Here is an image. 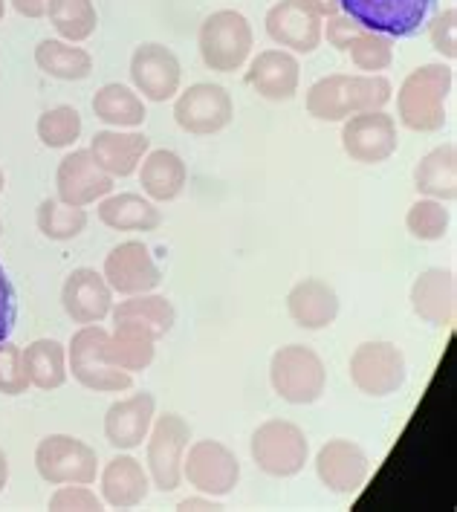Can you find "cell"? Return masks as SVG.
Masks as SVG:
<instances>
[{
    "instance_id": "cell-6",
    "label": "cell",
    "mask_w": 457,
    "mask_h": 512,
    "mask_svg": "<svg viewBox=\"0 0 457 512\" xmlns=\"http://www.w3.org/2000/svg\"><path fill=\"white\" fill-rule=\"evenodd\" d=\"M191 440V426L174 411L154 417L145 437V469L151 486L160 492H174L183 484V460Z\"/></svg>"
},
{
    "instance_id": "cell-15",
    "label": "cell",
    "mask_w": 457,
    "mask_h": 512,
    "mask_svg": "<svg viewBox=\"0 0 457 512\" xmlns=\"http://www.w3.org/2000/svg\"><path fill=\"white\" fill-rule=\"evenodd\" d=\"M102 275L113 293L119 296H142L154 293L160 287L162 272L151 255V249L142 241H125L113 246L105 258Z\"/></svg>"
},
{
    "instance_id": "cell-11",
    "label": "cell",
    "mask_w": 457,
    "mask_h": 512,
    "mask_svg": "<svg viewBox=\"0 0 457 512\" xmlns=\"http://www.w3.org/2000/svg\"><path fill=\"white\" fill-rule=\"evenodd\" d=\"M183 481H189V486L203 495L226 498L241 481V460L220 440H197L186 449Z\"/></svg>"
},
{
    "instance_id": "cell-42",
    "label": "cell",
    "mask_w": 457,
    "mask_h": 512,
    "mask_svg": "<svg viewBox=\"0 0 457 512\" xmlns=\"http://www.w3.org/2000/svg\"><path fill=\"white\" fill-rule=\"evenodd\" d=\"M324 21H327V24H322V38H327V44H330L333 50L348 53L350 41L362 32V27H359L356 21H350L345 12L330 15V18H324Z\"/></svg>"
},
{
    "instance_id": "cell-17",
    "label": "cell",
    "mask_w": 457,
    "mask_h": 512,
    "mask_svg": "<svg viewBox=\"0 0 457 512\" xmlns=\"http://www.w3.org/2000/svg\"><path fill=\"white\" fill-rule=\"evenodd\" d=\"M267 35L272 44L293 55H310L322 47V18L301 0H278L267 12Z\"/></svg>"
},
{
    "instance_id": "cell-49",
    "label": "cell",
    "mask_w": 457,
    "mask_h": 512,
    "mask_svg": "<svg viewBox=\"0 0 457 512\" xmlns=\"http://www.w3.org/2000/svg\"><path fill=\"white\" fill-rule=\"evenodd\" d=\"M3 15H6V0H0V21H3Z\"/></svg>"
},
{
    "instance_id": "cell-50",
    "label": "cell",
    "mask_w": 457,
    "mask_h": 512,
    "mask_svg": "<svg viewBox=\"0 0 457 512\" xmlns=\"http://www.w3.org/2000/svg\"><path fill=\"white\" fill-rule=\"evenodd\" d=\"M0 235H3V220H0Z\"/></svg>"
},
{
    "instance_id": "cell-1",
    "label": "cell",
    "mask_w": 457,
    "mask_h": 512,
    "mask_svg": "<svg viewBox=\"0 0 457 512\" xmlns=\"http://www.w3.org/2000/svg\"><path fill=\"white\" fill-rule=\"evenodd\" d=\"M455 87V67L434 61L411 70L397 90L400 125L417 134H434L449 122V99Z\"/></svg>"
},
{
    "instance_id": "cell-43",
    "label": "cell",
    "mask_w": 457,
    "mask_h": 512,
    "mask_svg": "<svg viewBox=\"0 0 457 512\" xmlns=\"http://www.w3.org/2000/svg\"><path fill=\"white\" fill-rule=\"evenodd\" d=\"M15 316H18V307H15V290H12V281L6 270L0 267V342L9 339L12 327H15Z\"/></svg>"
},
{
    "instance_id": "cell-29",
    "label": "cell",
    "mask_w": 457,
    "mask_h": 512,
    "mask_svg": "<svg viewBox=\"0 0 457 512\" xmlns=\"http://www.w3.org/2000/svg\"><path fill=\"white\" fill-rule=\"evenodd\" d=\"M414 189L420 197H431L440 203H452L457 197V148L446 142L429 151L414 168Z\"/></svg>"
},
{
    "instance_id": "cell-25",
    "label": "cell",
    "mask_w": 457,
    "mask_h": 512,
    "mask_svg": "<svg viewBox=\"0 0 457 512\" xmlns=\"http://www.w3.org/2000/svg\"><path fill=\"white\" fill-rule=\"evenodd\" d=\"M339 293L322 278H304L287 296V313L301 330H324L339 316Z\"/></svg>"
},
{
    "instance_id": "cell-44",
    "label": "cell",
    "mask_w": 457,
    "mask_h": 512,
    "mask_svg": "<svg viewBox=\"0 0 457 512\" xmlns=\"http://www.w3.org/2000/svg\"><path fill=\"white\" fill-rule=\"evenodd\" d=\"M9 3H12V9H15L18 15H24L29 21H38V18L47 15V3H50V0H9Z\"/></svg>"
},
{
    "instance_id": "cell-8",
    "label": "cell",
    "mask_w": 457,
    "mask_h": 512,
    "mask_svg": "<svg viewBox=\"0 0 457 512\" xmlns=\"http://www.w3.org/2000/svg\"><path fill=\"white\" fill-rule=\"evenodd\" d=\"M35 469L50 486H90L99 478V455L73 434H47L35 446Z\"/></svg>"
},
{
    "instance_id": "cell-12",
    "label": "cell",
    "mask_w": 457,
    "mask_h": 512,
    "mask_svg": "<svg viewBox=\"0 0 457 512\" xmlns=\"http://www.w3.org/2000/svg\"><path fill=\"white\" fill-rule=\"evenodd\" d=\"M174 99V119L191 136L220 134L235 119V102L223 84L197 81Z\"/></svg>"
},
{
    "instance_id": "cell-3",
    "label": "cell",
    "mask_w": 457,
    "mask_h": 512,
    "mask_svg": "<svg viewBox=\"0 0 457 512\" xmlns=\"http://www.w3.org/2000/svg\"><path fill=\"white\" fill-rule=\"evenodd\" d=\"M269 385L290 405H313L327 388L324 359L307 345L278 348L269 359Z\"/></svg>"
},
{
    "instance_id": "cell-28",
    "label": "cell",
    "mask_w": 457,
    "mask_h": 512,
    "mask_svg": "<svg viewBox=\"0 0 457 512\" xmlns=\"http://www.w3.org/2000/svg\"><path fill=\"white\" fill-rule=\"evenodd\" d=\"M99 220L113 232H157L162 226V212L154 200L136 191H119L99 200Z\"/></svg>"
},
{
    "instance_id": "cell-5",
    "label": "cell",
    "mask_w": 457,
    "mask_h": 512,
    "mask_svg": "<svg viewBox=\"0 0 457 512\" xmlns=\"http://www.w3.org/2000/svg\"><path fill=\"white\" fill-rule=\"evenodd\" d=\"M108 330L102 324H84L73 333L67 345V371L79 382L81 388L96 391V394H122L134 385V374L113 368L105 362L102 348H105Z\"/></svg>"
},
{
    "instance_id": "cell-18",
    "label": "cell",
    "mask_w": 457,
    "mask_h": 512,
    "mask_svg": "<svg viewBox=\"0 0 457 512\" xmlns=\"http://www.w3.org/2000/svg\"><path fill=\"white\" fill-rule=\"evenodd\" d=\"M131 81L148 102H168L180 93L183 67L165 44H139L131 55Z\"/></svg>"
},
{
    "instance_id": "cell-47",
    "label": "cell",
    "mask_w": 457,
    "mask_h": 512,
    "mask_svg": "<svg viewBox=\"0 0 457 512\" xmlns=\"http://www.w3.org/2000/svg\"><path fill=\"white\" fill-rule=\"evenodd\" d=\"M9 484V458H6V452L0 449V492L6 489Z\"/></svg>"
},
{
    "instance_id": "cell-48",
    "label": "cell",
    "mask_w": 457,
    "mask_h": 512,
    "mask_svg": "<svg viewBox=\"0 0 457 512\" xmlns=\"http://www.w3.org/2000/svg\"><path fill=\"white\" fill-rule=\"evenodd\" d=\"M3 189H6V177H3V168H0V194H3Z\"/></svg>"
},
{
    "instance_id": "cell-33",
    "label": "cell",
    "mask_w": 457,
    "mask_h": 512,
    "mask_svg": "<svg viewBox=\"0 0 457 512\" xmlns=\"http://www.w3.org/2000/svg\"><path fill=\"white\" fill-rule=\"evenodd\" d=\"M35 64L41 73L58 81H84L93 73V55L61 38H44L35 47Z\"/></svg>"
},
{
    "instance_id": "cell-14",
    "label": "cell",
    "mask_w": 457,
    "mask_h": 512,
    "mask_svg": "<svg viewBox=\"0 0 457 512\" xmlns=\"http://www.w3.org/2000/svg\"><path fill=\"white\" fill-rule=\"evenodd\" d=\"M116 180L108 171L93 160V154L87 148L70 151L64 160L58 162L55 171V197L67 206H93L102 197L113 194Z\"/></svg>"
},
{
    "instance_id": "cell-30",
    "label": "cell",
    "mask_w": 457,
    "mask_h": 512,
    "mask_svg": "<svg viewBox=\"0 0 457 512\" xmlns=\"http://www.w3.org/2000/svg\"><path fill=\"white\" fill-rule=\"evenodd\" d=\"M93 113L99 122H105L108 128H119V131H134L148 119L142 96L128 84L99 87L93 96Z\"/></svg>"
},
{
    "instance_id": "cell-37",
    "label": "cell",
    "mask_w": 457,
    "mask_h": 512,
    "mask_svg": "<svg viewBox=\"0 0 457 512\" xmlns=\"http://www.w3.org/2000/svg\"><path fill=\"white\" fill-rule=\"evenodd\" d=\"M449 203H440V200H431V197H420L408 215H405V229L414 241H443L446 232H449Z\"/></svg>"
},
{
    "instance_id": "cell-46",
    "label": "cell",
    "mask_w": 457,
    "mask_h": 512,
    "mask_svg": "<svg viewBox=\"0 0 457 512\" xmlns=\"http://www.w3.org/2000/svg\"><path fill=\"white\" fill-rule=\"evenodd\" d=\"M177 510H220V504H217V498L200 492V498H183L177 504Z\"/></svg>"
},
{
    "instance_id": "cell-38",
    "label": "cell",
    "mask_w": 457,
    "mask_h": 512,
    "mask_svg": "<svg viewBox=\"0 0 457 512\" xmlns=\"http://www.w3.org/2000/svg\"><path fill=\"white\" fill-rule=\"evenodd\" d=\"M348 55L356 70H362V73H368V76H379L382 70H388V67L394 64V38L362 29V32L350 41Z\"/></svg>"
},
{
    "instance_id": "cell-22",
    "label": "cell",
    "mask_w": 457,
    "mask_h": 512,
    "mask_svg": "<svg viewBox=\"0 0 457 512\" xmlns=\"http://www.w3.org/2000/svg\"><path fill=\"white\" fill-rule=\"evenodd\" d=\"M457 304L455 272L443 267L423 270L411 284V310L417 319L434 327H452Z\"/></svg>"
},
{
    "instance_id": "cell-34",
    "label": "cell",
    "mask_w": 457,
    "mask_h": 512,
    "mask_svg": "<svg viewBox=\"0 0 457 512\" xmlns=\"http://www.w3.org/2000/svg\"><path fill=\"white\" fill-rule=\"evenodd\" d=\"M44 18H50V24L61 35V41H70V44L87 41L99 27V15H96L93 0H50Z\"/></svg>"
},
{
    "instance_id": "cell-10",
    "label": "cell",
    "mask_w": 457,
    "mask_h": 512,
    "mask_svg": "<svg viewBox=\"0 0 457 512\" xmlns=\"http://www.w3.org/2000/svg\"><path fill=\"white\" fill-rule=\"evenodd\" d=\"M437 0H339L342 12L368 32L408 38L429 21Z\"/></svg>"
},
{
    "instance_id": "cell-20",
    "label": "cell",
    "mask_w": 457,
    "mask_h": 512,
    "mask_svg": "<svg viewBox=\"0 0 457 512\" xmlns=\"http://www.w3.org/2000/svg\"><path fill=\"white\" fill-rule=\"evenodd\" d=\"M301 64L293 53L272 47L258 53L246 67V84L267 102H290L296 99Z\"/></svg>"
},
{
    "instance_id": "cell-40",
    "label": "cell",
    "mask_w": 457,
    "mask_h": 512,
    "mask_svg": "<svg viewBox=\"0 0 457 512\" xmlns=\"http://www.w3.org/2000/svg\"><path fill=\"white\" fill-rule=\"evenodd\" d=\"M50 510L55 512H99L105 510L102 495H96L90 486L84 484H64L50 495Z\"/></svg>"
},
{
    "instance_id": "cell-19",
    "label": "cell",
    "mask_w": 457,
    "mask_h": 512,
    "mask_svg": "<svg viewBox=\"0 0 457 512\" xmlns=\"http://www.w3.org/2000/svg\"><path fill=\"white\" fill-rule=\"evenodd\" d=\"M113 290L105 281V275L90 267H79L64 278V287H61V307L67 313V319L73 324H102L110 319V310H113Z\"/></svg>"
},
{
    "instance_id": "cell-39",
    "label": "cell",
    "mask_w": 457,
    "mask_h": 512,
    "mask_svg": "<svg viewBox=\"0 0 457 512\" xmlns=\"http://www.w3.org/2000/svg\"><path fill=\"white\" fill-rule=\"evenodd\" d=\"M27 388L29 379L24 371V348L3 339L0 342V394L21 397V394H27Z\"/></svg>"
},
{
    "instance_id": "cell-45",
    "label": "cell",
    "mask_w": 457,
    "mask_h": 512,
    "mask_svg": "<svg viewBox=\"0 0 457 512\" xmlns=\"http://www.w3.org/2000/svg\"><path fill=\"white\" fill-rule=\"evenodd\" d=\"M310 12H316L319 18H330V15H339L342 12V6H339V0H301Z\"/></svg>"
},
{
    "instance_id": "cell-26",
    "label": "cell",
    "mask_w": 457,
    "mask_h": 512,
    "mask_svg": "<svg viewBox=\"0 0 457 512\" xmlns=\"http://www.w3.org/2000/svg\"><path fill=\"white\" fill-rule=\"evenodd\" d=\"M139 186L142 194L154 203H171L177 200L186 183H189V165L183 162V157L177 151H168V148H157V151H148L145 160L139 162Z\"/></svg>"
},
{
    "instance_id": "cell-13",
    "label": "cell",
    "mask_w": 457,
    "mask_h": 512,
    "mask_svg": "<svg viewBox=\"0 0 457 512\" xmlns=\"http://www.w3.org/2000/svg\"><path fill=\"white\" fill-rule=\"evenodd\" d=\"M342 148L359 165H379L391 160L400 148L397 119L385 110L353 113L342 122Z\"/></svg>"
},
{
    "instance_id": "cell-27",
    "label": "cell",
    "mask_w": 457,
    "mask_h": 512,
    "mask_svg": "<svg viewBox=\"0 0 457 512\" xmlns=\"http://www.w3.org/2000/svg\"><path fill=\"white\" fill-rule=\"evenodd\" d=\"M157 353V339L151 330L134 322H113V330H108L102 356L113 368H122L128 374H142L151 368Z\"/></svg>"
},
{
    "instance_id": "cell-35",
    "label": "cell",
    "mask_w": 457,
    "mask_h": 512,
    "mask_svg": "<svg viewBox=\"0 0 457 512\" xmlns=\"http://www.w3.org/2000/svg\"><path fill=\"white\" fill-rule=\"evenodd\" d=\"M35 226L47 241H73L87 229V212L81 206H67L58 197H47L35 209Z\"/></svg>"
},
{
    "instance_id": "cell-21",
    "label": "cell",
    "mask_w": 457,
    "mask_h": 512,
    "mask_svg": "<svg viewBox=\"0 0 457 512\" xmlns=\"http://www.w3.org/2000/svg\"><path fill=\"white\" fill-rule=\"evenodd\" d=\"M154 417H157V400L148 391L116 400L105 414V440L116 452L139 449L151 432Z\"/></svg>"
},
{
    "instance_id": "cell-41",
    "label": "cell",
    "mask_w": 457,
    "mask_h": 512,
    "mask_svg": "<svg viewBox=\"0 0 457 512\" xmlns=\"http://www.w3.org/2000/svg\"><path fill=\"white\" fill-rule=\"evenodd\" d=\"M429 41L437 53L446 61L457 58V9H446L437 18H431L429 24Z\"/></svg>"
},
{
    "instance_id": "cell-7",
    "label": "cell",
    "mask_w": 457,
    "mask_h": 512,
    "mask_svg": "<svg viewBox=\"0 0 457 512\" xmlns=\"http://www.w3.org/2000/svg\"><path fill=\"white\" fill-rule=\"evenodd\" d=\"M249 455L269 478H296L310 460V440L290 420H267L252 432Z\"/></svg>"
},
{
    "instance_id": "cell-24",
    "label": "cell",
    "mask_w": 457,
    "mask_h": 512,
    "mask_svg": "<svg viewBox=\"0 0 457 512\" xmlns=\"http://www.w3.org/2000/svg\"><path fill=\"white\" fill-rule=\"evenodd\" d=\"M87 151L113 180H125V177L139 171V162L145 160V154L151 151V139L139 131L110 128V131H99L93 136Z\"/></svg>"
},
{
    "instance_id": "cell-9",
    "label": "cell",
    "mask_w": 457,
    "mask_h": 512,
    "mask_svg": "<svg viewBox=\"0 0 457 512\" xmlns=\"http://www.w3.org/2000/svg\"><path fill=\"white\" fill-rule=\"evenodd\" d=\"M350 382L356 385V391H362L365 397H391L405 385L408 377V362L405 353L394 342H362L348 359Z\"/></svg>"
},
{
    "instance_id": "cell-31",
    "label": "cell",
    "mask_w": 457,
    "mask_h": 512,
    "mask_svg": "<svg viewBox=\"0 0 457 512\" xmlns=\"http://www.w3.org/2000/svg\"><path fill=\"white\" fill-rule=\"evenodd\" d=\"M113 322H134L142 324L145 330L154 333V339H165L174 324H177V310L165 296L157 293H142V296H125V301L113 304L110 310Z\"/></svg>"
},
{
    "instance_id": "cell-23",
    "label": "cell",
    "mask_w": 457,
    "mask_h": 512,
    "mask_svg": "<svg viewBox=\"0 0 457 512\" xmlns=\"http://www.w3.org/2000/svg\"><path fill=\"white\" fill-rule=\"evenodd\" d=\"M99 484L102 501L110 510H134L151 492L148 469L128 452H119L105 463V469H99Z\"/></svg>"
},
{
    "instance_id": "cell-16",
    "label": "cell",
    "mask_w": 457,
    "mask_h": 512,
    "mask_svg": "<svg viewBox=\"0 0 457 512\" xmlns=\"http://www.w3.org/2000/svg\"><path fill=\"white\" fill-rule=\"evenodd\" d=\"M313 466H316V475H319L324 489L333 495L359 492L371 475V460L365 455V449L353 440H345V437L327 440L316 452Z\"/></svg>"
},
{
    "instance_id": "cell-2",
    "label": "cell",
    "mask_w": 457,
    "mask_h": 512,
    "mask_svg": "<svg viewBox=\"0 0 457 512\" xmlns=\"http://www.w3.org/2000/svg\"><path fill=\"white\" fill-rule=\"evenodd\" d=\"M391 96L394 87L382 73H333L307 90V113L319 122H345L353 113L385 110Z\"/></svg>"
},
{
    "instance_id": "cell-32",
    "label": "cell",
    "mask_w": 457,
    "mask_h": 512,
    "mask_svg": "<svg viewBox=\"0 0 457 512\" xmlns=\"http://www.w3.org/2000/svg\"><path fill=\"white\" fill-rule=\"evenodd\" d=\"M24 371H27L29 388H38V391L61 388L70 377L67 345H61L58 339H35L24 348Z\"/></svg>"
},
{
    "instance_id": "cell-4",
    "label": "cell",
    "mask_w": 457,
    "mask_h": 512,
    "mask_svg": "<svg viewBox=\"0 0 457 512\" xmlns=\"http://www.w3.org/2000/svg\"><path fill=\"white\" fill-rule=\"evenodd\" d=\"M255 47L252 24L246 15L235 9L212 12L197 32V50L209 70L215 73H235L249 61Z\"/></svg>"
},
{
    "instance_id": "cell-36",
    "label": "cell",
    "mask_w": 457,
    "mask_h": 512,
    "mask_svg": "<svg viewBox=\"0 0 457 512\" xmlns=\"http://www.w3.org/2000/svg\"><path fill=\"white\" fill-rule=\"evenodd\" d=\"M35 134L47 148H73L81 136V113L70 105L44 110L35 122Z\"/></svg>"
}]
</instances>
